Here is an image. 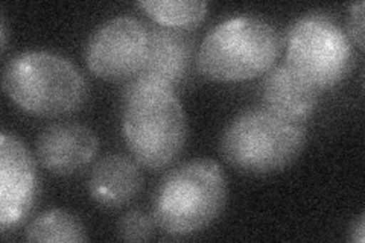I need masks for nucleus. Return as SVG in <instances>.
Returning <instances> with one entry per match:
<instances>
[{
  "instance_id": "1",
  "label": "nucleus",
  "mask_w": 365,
  "mask_h": 243,
  "mask_svg": "<svg viewBox=\"0 0 365 243\" xmlns=\"http://www.w3.org/2000/svg\"><path fill=\"white\" fill-rule=\"evenodd\" d=\"M123 138L142 167L165 169L187 140V118L175 88L135 75L123 90Z\"/></svg>"
},
{
  "instance_id": "2",
  "label": "nucleus",
  "mask_w": 365,
  "mask_h": 243,
  "mask_svg": "<svg viewBox=\"0 0 365 243\" xmlns=\"http://www.w3.org/2000/svg\"><path fill=\"white\" fill-rule=\"evenodd\" d=\"M222 167L210 158H197L170 170L157 187L153 217L166 234L187 237L212 225L227 204Z\"/></svg>"
},
{
  "instance_id": "3",
  "label": "nucleus",
  "mask_w": 365,
  "mask_h": 243,
  "mask_svg": "<svg viewBox=\"0 0 365 243\" xmlns=\"http://www.w3.org/2000/svg\"><path fill=\"white\" fill-rule=\"evenodd\" d=\"M2 88L17 107L38 118L72 114L88 96L76 66L48 51H28L11 58L2 72Z\"/></svg>"
},
{
  "instance_id": "4",
  "label": "nucleus",
  "mask_w": 365,
  "mask_h": 243,
  "mask_svg": "<svg viewBox=\"0 0 365 243\" xmlns=\"http://www.w3.org/2000/svg\"><path fill=\"white\" fill-rule=\"evenodd\" d=\"M283 38L271 21L256 16L227 19L204 37L197 66L218 83H241L265 75L276 66Z\"/></svg>"
},
{
  "instance_id": "5",
  "label": "nucleus",
  "mask_w": 365,
  "mask_h": 243,
  "mask_svg": "<svg viewBox=\"0 0 365 243\" xmlns=\"http://www.w3.org/2000/svg\"><path fill=\"white\" fill-rule=\"evenodd\" d=\"M307 140L303 122L284 119L262 108H251L227 125L221 154L228 165L251 175L282 172L302 155Z\"/></svg>"
},
{
  "instance_id": "6",
  "label": "nucleus",
  "mask_w": 365,
  "mask_h": 243,
  "mask_svg": "<svg viewBox=\"0 0 365 243\" xmlns=\"http://www.w3.org/2000/svg\"><path fill=\"white\" fill-rule=\"evenodd\" d=\"M351 41L334 20L309 14L287 33V63L318 91L334 88L351 67Z\"/></svg>"
},
{
  "instance_id": "7",
  "label": "nucleus",
  "mask_w": 365,
  "mask_h": 243,
  "mask_svg": "<svg viewBox=\"0 0 365 243\" xmlns=\"http://www.w3.org/2000/svg\"><path fill=\"white\" fill-rule=\"evenodd\" d=\"M150 28L133 16L114 17L101 25L86 48L88 71L107 81L130 79L145 63Z\"/></svg>"
},
{
  "instance_id": "8",
  "label": "nucleus",
  "mask_w": 365,
  "mask_h": 243,
  "mask_svg": "<svg viewBox=\"0 0 365 243\" xmlns=\"http://www.w3.org/2000/svg\"><path fill=\"white\" fill-rule=\"evenodd\" d=\"M36 161L28 146L11 133L0 134V227H19L37 200Z\"/></svg>"
},
{
  "instance_id": "9",
  "label": "nucleus",
  "mask_w": 365,
  "mask_h": 243,
  "mask_svg": "<svg viewBox=\"0 0 365 243\" xmlns=\"http://www.w3.org/2000/svg\"><path fill=\"white\" fill-rule=\"evenodd\" d=\"M99 150V140L81 123H53L37 138L38 163L53 175H73L87 167Z\"/></svg>"
},
{
  "instance_id": "10",
  "label": "nucleus",
  "mask_w": 365,
  "mask_h": 243,
  "mask_svg": "<svg viewBox=\"0 0 365 243\" xmlns=\"http://www.w3.org/2000/svg\"><path fill=\"white\" fill-rule=\"evenodd\" d=\"M318 95L319 91L288 63L274 66L265 73L262 86V100L267 110L303 123L314 114Z\"/></svg>"
},
{
  "instance_id": "11",
  "label": "nucleus",
  "mask_w": 365,
  "mask_h": 243,
  "mask_svg": "<svg viewBox=\"0 0 365 243\" xmlns=\"http://www.w3.org/2000/svg\"><path fill=\"white\" fill-rule=\"evenodd\" d=\"M192 51V40L181 31L160 25L150 28L146 58L137 75L175 88L189 71Z\"/></svg>"
},
{
  "instance_id": "12",
  "label": "nucleus",
  "mask_w": 365,
  "mask_h": 243,
  "mask_svg": "<svg viewBox=\"0 0 365 243\" xmlns=\"http://www.w3.org/2000/svg\"><path fill=\"white\" fill-rule=\"evenodd\" d=\"M139 166L135 160L120 154L99 160L88 180L91 200L104 208H119L131 202L143 186Z\"/></svg>"
},
{
  "instance_id": "13",
  "label": "nucleus",
  "mask_w": 365,
  "mask_h": 243,
  "mask_svg": "<svg viewBox=\"0 0 365 243\" xmlns=\"http://www.w3.org/2000/svg\"><path fill=\"white\" fill-rule=\"evenodd\" d=\"M25 240L40 243H81L87 242L86 227L79 219L60 208L38 214L28 225Z\"/></svg>"
},
{
  "instance_id": "14",
  "label": "nucleus",
  "mask_w": 365,
  "mask_h": 243,
  "mask_svg": "<svg viewBox=\"0 0 365 243\" xmlns=\"http://www.w3.org/2000/svg\"><path fill=\"white\" fill-rule=\"evenodd\" d=\"M135 5L160 26L178 31L197 28L209 9L207 2L201 0H140Z\"/></svg>"
},
{
  "instance_id": "15",
  "label": "nucleus",
  "mask_w": 365,
  "mask_h": 243,
  "mask_svg": "<svg viewBox=\"0 0 365 243\" xmlns=\"http://www.w3.org/2000/svg\"><path fill=\"white\" fill-rule=\"evenodd\" d=\"M154 228V217L139 210H131L120 217L118 234L125 242H146L153 237Z\"/></svg>"
},
{
  "instance_id": "16",
  "label": "nucleus",
  "mask_w": 365,
  "mask_h": 243,
  "mask_svg": "<svg viewBox=\"0 0 365 243\" xmlns=\"http://www.w3.org/2000/svg\"><path fill=\"white\" fill-rule=\"evenodd\" d=\"M364 8L365 2L359 0L356 4H351L349 6V14H347V37L355 44L359 51H364V28H365V20H364Z\"/></svg>"
},
{
  "instance_id": "17",
  "label": "nucleus",
  "mask_w": 365,
  "mask_h": 243,
  "mask_svg": "<svg viewBox=\"0 0 365 243\" xmlns=\"http://www.w3.org/2000/svg\"><path fill=\"white\" fill-rule=\"evenodd\" d=\"M350 240L356 242V243H364L365 242V217H364V214H361L358 221L353 224L351 233H350Z\"/></svg>"
},
{
  "instance_id": "18",
  "label": "nucleus",
  "mask_w": 365,
  "mask_h": 243,
  "mask_svg": "<svg viewBox=\"0 0 365 243\" xmlns=\"http://www.w3.org/2000/svg\"><path fill=\"white\" fill-rule=\"evenodd\" d=\"M0 29H2V33H0V40H2V51L6 48V23H5V16L2 14V21H0Z\"/></svg>"
}]
</instances>
